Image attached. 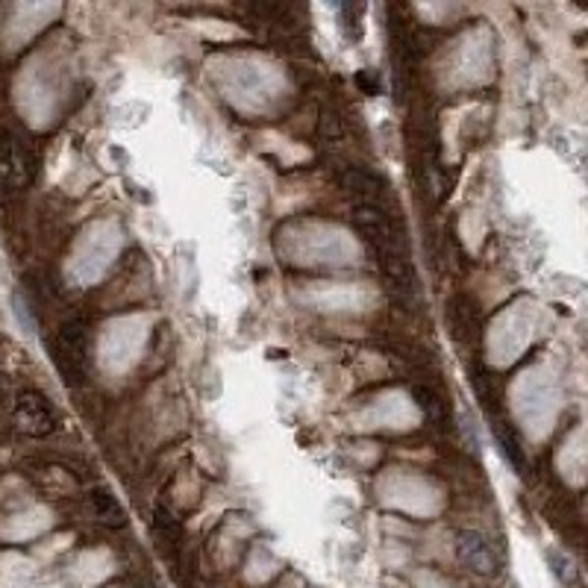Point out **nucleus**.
<instances>
[{
	"label": "nucleus",
	"mask_w": 588,
	"mask_h": 588,
	"mask_svg": "<svg viewBox=\"0 0 588 588\" xmlns=\"http://www.w3.org/2000/svg\"><path fill=\"white\" fill-rule=\"evenodd\" d=\"M56 362L68 383H83L92 368V333L83 318H71L56 330Z\"/></svg>",
	"instance_id": "1"
},
{
	"label": "nucleus",
	"mask_w": 588,
	"mask_h": 588,
	"mask_svg": "<svg viewBox=\"0 0 588 588\" xmlns=\"http://www.w3.org/2000/svg\"><path fill=\"white\" fill-rule=\"evenodd\" d=\"M12 418H15V427L30 439L51 436V432L56 430V423H60L53 403L36 389H24L21 394H18L12 403Z\"/></svg>",
	"instance_id": "2"
},
{
	"label": "nucleus",
	"mask_w": 588,
	"mask_h": 588,
	"mask_svg": "<svg viewBox=\"0 0 588 588\" xmlns=\"http://www.w3.org/2000/svg\"><path fill=\"white\" fill-rule=\"evenodd\" d=\"M456 559L462 562V568L477 576H497L500 574V553L495 542L479 533V529H462L456 536Z\"/></svg>",
	"instance_id": "3"
},
{
	"label": "nucleus",
	"mask_w": 588,
	"mask_h": 588,
	"mask_svg": "<svg viewBox=\"0 0 588 588\" xmlns=\"http://www.w3.org/2000/svg\"><path fill=\"white\" fill-rule=\"evenodd\" d=\"M350 224L359 230V236L371 245V250H389V247H400V236L398 227L391 224V218L385 215L383 206H371V204H356L350 212Z\"/></svg>",
	"instance_id": "4"
},
{
	"label": "nucleus",
	"mask_w": 588,
	"mask_h": 588,
	"mask_svg": "<svg viewBox=\"0 0 588 588\" xmlns=\"http://www.w3.org/2000/svg\"><path fill=\"white\" fill-rule=\"evenodd\" d=\"M36 177V159L30 148L15 139V136H4L0 141V180L9 189H27Z\"/></svg>",
	"instance_id": "5"
},
{
	"label": "nucleus",
	"mask_w": 588,
	"mask_h": 588,
	"mask_svg": "<svg viewBox=\"0 0 588 588\" xmlns=\"http://www.w3.org/2000/svg\"><path fill=\"white\" fill-rule=\"evenodd\" d=\"M339 186L350 195L356 204H371V206H380V197L385 195V182L377 177V173L365 171V168H344L339 173Z\"/></svg>",
	"instance_id": "6"
},
{
	"label": "nucleus",
	"mask_w": 588,
	"mask_h": 588,
	"mask_svg": "<svg viewBox=\"0 0 588 588\" xmlns=\"http://www.w3.org/2000/svg\"><path fill=\"white\" fill-rule=\"evenodd\" d=\"M85 500H89V509L98 524L109 529L127 527V512H124V506L118 503V497H115L109 488H101V486L92 488L89 495H85Z\"/></svg>",
	"instance_id": "7"
},
{
	"label": "nucleus",
	"mask_w": 588,
	"mask_h": 588,
	"mask_svg": "<svg viewBox=\"0 0 588 588\" xmlns=\"http://www.w3.org/2000/svg\"><path fill=\"white\" fill-rule=\"evenodd\" d=\"M491 432H495V439H497V445H500V453L506 456L509 465H512L518 474H524V468H527L524 447H520V441L512 436V430L506 427V421H491Z\"/></svg>",
	"instance_id": "8"
},
{
	"label": "nucleus",
	"mask_w": 588,
	"mask_h": 588,
	"mask_svg": "<svg viewBox=\"0 0 588 588\" xmlns=\"http://www.w3.org/2000/svg\"><path fill=\"white\" fill-rule=\"evenodd\" d=\"M415 403H418V409L423 412V418H427L432 427L436 430H447V403L439 398L436 391L432 389H427V385H418L415 389Z\"/></svg>",
	"instance_id": "9"
},
{
	"label": "nucleus",
	"mask_w": 588,
	"mask_h": 588,
	"mask_svg": "<svg viewBox=\"0 0 588 588\" xmlns=\"http://www.w3.org/2000/svg\"><path fill=\"white\" fill-rule=\"evenodd\" d=\"M153 529H157L159 538H165V542H171V544H177L180 536H182L180 518H173V512H171L168 506L153 509Z\"/></svg>",
	"instance_id": "10"
},
{
	"label": "nucleus",
	"mask_w": 588,
	"mask_h": 588,
	"mask_svg": "<svg viewBox=\"0 0 588 588\" xmlns=\"http://www.w3.org/2000/svg\"><path fill=\"white\" fill-rule=\"evenodd\" d=\"M318 139H321L324 148H339L342 144L344 130H342V121L335 118L333 112H324L321 121H318Z\"/></svg>",
	"instance_id": "11"
},
{
	"label": "nucleus",
	"mask_w": 588,
	"mask_h": 588,
	"mask_svg": "<svg viewBox=\"0 0 588 588\" xmlns=\"http://www.w3.org/2000/svg\"><path fill=\"white\" fill-rule=\"evenodd\" d=\"M547 559H551V568H553V574L559 576L562 583H574V565H571V559L568 556H562V553H556V551H551L547 553Z\"/></svg>",
	"instance_id": "12"
},
{
	"label": "nucleus",
	"mask_w": 588,
	"mask_h": 588,
	"mask_svg": "<svg viewBox=\"0 0 588 588\" xmlns=\"http://www.w3.org/2000/svg\"><path fill=\"white\" fill-rule=\"evenodd\" d=\"M9 398V380L4 377V374H0V403H4Z\"/></svg>",
	"instance_id": "13"
}]
</instances>
